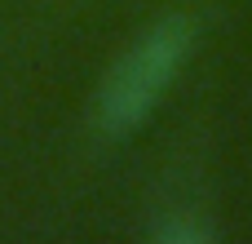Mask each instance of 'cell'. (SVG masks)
<instances>
[{"instance_id": "6da1fadb", "label": "cell", "mask_w": 252, "mask_h": 244, "mask_svg": "<svg viewBox=\"0 0 252 244\" xmlns=\"http://www.w3.org/2000/svg\"><path fill=\"white\" fill-rule=\"evenodd\" d=\"M195 49V18L190 13H164L151 22L102 76L93 98V120L106 138L133 133L168 93V84L182 76L186 58Z\"/></svg>"}, {"instance_id": "7a4b0ae2", "label": "cell", "mask_w": 252, "mask_h": 244, "mask_svg": "<svg viewBox=\"0 0 252 244\" xmlns=\"http://www.w3.org/2000/svg\"><path fill=\"white\" fill-rule=\"evenodd\" d=\"M208 236H213L208 227H190V222H177V227H164V231H159L164 244H204Z\"/></svg>"}]
</instances>
